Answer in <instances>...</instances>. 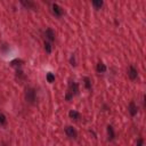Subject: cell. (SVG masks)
I'll return each mask as SVG.
<instances>
[{"label":"cell","instance_id":"8992f818","mask_svg":"<svg viewBox=\"0 0 146 146\" xmlns=\"http://www.w3.org/2000/svg\"><path fill=\"white\" fill-rule=\"evenodd\" d=\"M128 111H129V113H130L131 116H135V115L137 114V112H138V107H137V105H136L135 102H130V103H129Z\"/></svg>","mask_w":146,"mask_h":146},{"label":"cell","instance_id":"2e32d148","mask_svg":"<svg viewBox=\"0 0 146 146\" xmlns=\"http://www.w3.org/2000/svg\"><path fill=\"white\" fill-rule=\"evenodd\" d=\"M46 79H47V81L49 82V83H52L54 81H55V75L52 74V73H47V75H46Z\"/></svg>","mask_w":146,"mask_h":146},{"label":"cell","instance_id":"3957f363","mask_svg":"<svg viewBox=\"0 0 146 146\" xmlns=\"http://www.w3.org/2000/svg\"><path fill=\"white\" fill-rule=\"evenodd\" d=\"M65 133L67 135V137L73 138V139H75L78 137V131L72 125H66L65 127Z\"/></svg>","mask_w":146,"mask_h":146},{"label":"cell","instance_id":"ba28073f","mask_svg":"<svg viewBox=\"0 0 146 146\" xmlns=\"http://www.w3.org/2000/svg\"><path fill=\"white\" fill-rule=\"evenodd\" d=\"M106 131H107L108 140H114V139H115V131H114V128H113L112 125H107Z\"/></svg>","mask_w":146,"mask_h":146},{"label":"cell","instance_id":"9a60e30c","mask_svg":"<svg viewBox=\"0 0 146 146\" xmlns=\"http://www.w3.org/2000/svg\"><path fill=\"white\" fill-rule=\"evenodd\" d=\"M44 50H46L47 54L51 52V43L49 41H44Z\"/></svg>","mask_w":146,"mask_h":146},{"label":"cell","instance_id":"ac0fdd59","mask_svg":"<svg viewBox=\"0 0 146 146\" xmlns=\"http://www.w3.org/2000/svg\"><path fill=\"white\" fill-rule=\"evenodd\" d=\"M70 63H71V65H72V66H75V65H76L75 56H74V55H72V56H71V58H70Z\"/></svg>","mask_w":146,"mask_h":146},{"label":"cell","instance_id":"5bb4252c","mask_svg":"<svg viewBox=\"0 0 146 146\" xmlns=\"http://www.w3.org/2000/svg\"><path fill=\"white\" fill-rule=\"evenodd\" d=\"M23 64H24V62L21 60V59H14V60L10 62V65L11 66H22Z\"/></svg>","mask_w":146,"mask_h":146},{"label":"cell","instance_id":"e0dca14e","mask_svg":"<svg viewBox=\"0 0 146 146\" xmlns=\"http://www.w3.org/2000/svg\"><path fill=\"white\" fill-rule=\"evenodd\" d=\"M7 123V119H6V115L3 113L0 112V125H5Z\"/></svg>","mask_w":146,"mask_h":146},{"label":"cell","instance_id":"9c48e42d","mask_svg":"<svg viewBox=\"0 0 146 146\" xmlns=\"http://www.w3.org/2000/svg\"><path fill=\"white\" fill-rule=\"evenodd\" d=\"M68 116H70V119H72L73 121H78V120H80L81 114H80L79 112L74 111V110H71V111L68 112Z\"/></svg>","mask_w":146,"mask_h":146},{"label":"cell","instance_id":"6da1fadb","mask_svg":"<svg viewBox=\"0 0 146 146\" xmlns=\"http://www.w3.org/2000/svg\"><path fill=\"white\" fill-rule=\"evenodd\" d=\"M79 94V84L74 81H70L68 83V90L65 95V99L66 100H71L75 95Z\"/></svg>","mask_w":146,"mask_h":146},{"label":"cell","instance_id":"7c38bea8","mask_svg":"<svg viewBox=\"0 0 146 146\" xmlns=\"http://www.w3.org/2000/svg\"><path fill=\"white\" fill-rule=\"evenodd\" d=\"M92 5H94V7H95V9H100L102 7H103V5H104V2L102 1V0H94L92 1Z\"/></svg>","mask_w":146,"mask_h":146},{"label":"cell","instance_id":"4fadbf2b","mask_svg":"<svg viewBox=\"0 0 146 146\" xmlns=\"http://www.w3.org/2000/svg\"><path fill=\"white\" fill-rule=\"evenodd\" d=\"M21 3H22L24 7H26V8H31V9H34V8H35L34 3L31 2V1H21Z\"/></svg>","mask_w":146,"mask_h":146},{"label":"cell","instance_id":"d6986e66","mask_svg":"<svg viewBox=\"0 0 146 146\" xmlns=\"http://www.w3.org/2000/svg\"><path fill=\"white\" fill-rule=\"evenodd\" d=\"M136 146H144V139L143 138H139L136 143Z\"/></svg>","mask_w":146,"mask_h":146},{"label":"cell","instance_id":"277c9868","mask_svg":"<svg viewBox=\"0 0 146 146\" xmlns=\"http://www.w3.org/2000/svg\"><path fill=\"white\" fill-rule=\"evenodd\" d=\"M51 8H52L51 10H52V13H54L55 16H57V17L63 16V14H64V9H63L59 5H57V3H52Z\"/></svg>","mask_w":146,"mask_h":146},{"label":"cell","instance_id":"7a4b0ae2","mask_svg":"<svg viewBox=\"0 0 146 146\" xmlns=\"http://www.w3.org/2000/svg\"><path fill=\"white\" fill-rule=\"evenodd\" d=\"M24 98L26 100V103L29 104H34L35 100H36V90L32 87H29L25 89V92H24Z\"/></svg>","mask_w":146,"mask_h":146},{"label":"cell","instance_id":"5b68a950","mask_svg":"<svg viewBox=\"0 0 146 146\" xmlns=\"http://www.w3.org/2000/svg\"><path fill=\"white\" fill-rule=\"evenodd\" d=\"M128 76H129L130 80H136V79H137V76H138V72H137V70L135 68V66H132V65L129 66V70H128Z\"/></svg>","mask_w":146,"mask_h":146},{"label":"cell","instance_id":"52a82bcc","mask_svg":"<svg viewBox=\"0 0 146 146\" xmlns=\"http://www.w3.org/2000/svg\"><path fill=\"white\" fill-rule=\"evenodd\" d=\"M44 35H46V38L48 39L49 42L55 41V32H54L51 29H47L46 32H44Z\"/></svg>","mask_w":146,"mask_h":146},{"label":"cell","instance_id":"8fae6325","mask_svg":"<svg viewBox=\"0 0 146 146\" xmlns=\"http://www.w3.org/2000/svg\"><path fill=\"white\" fill-rule=\"evenodd\" d=\"M83 82H84V87H86V89L91 90V80H90V78L84 76V78H83Z\"/></svg>","mask_w":146,"mask_h":146},{"label":"cell","instance_id":"30bf717a","mask_svg":"<svg viewBox=\"0 0 146 146\" xmlns=\"http://www.w3.org/2000/svg\"><path fill=\"white\" fill-rule=\"evenodd\" d=\"M106 70H107L106 65H105L104 63H102V62H99V63L97 64V66H96V71H97L98 73H104V72H106Z\"/></svg>","mask_w":146,"mask_h":146}]
</instances>
